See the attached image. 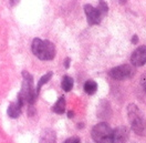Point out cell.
I'll return each mask as SVG.
<instances>
[{
  "label": "cell",
  "instance_id": "obj_7",
  "mask_svg": "<svg viewBox=\"0 0 146 143\" xmlns=\"http://www.w3.org/2000/svg\"><path fill=\"white\" fill-rule=\"evenodd\" d=\"M84 12H85V16L88 19V22L89 25H99L102 20V16L100 15L99 10L96 8H94L91 5H85L84 6Z\"/></svg>",
  "mask_w": 146,
  "mask_h": 143
},
{
  "label": "cell",
  "instance_id": "obj_18",
  "mask_svg": "<svg viewBox=\"0 0 146 143\" xmlns=\"http://www.w3.org/2000/svg\"><path fill=\"white\" fill-rule=\"evenodd\" d=\"M70 62H71V60H70L69 58H66V59L64 60V67H65V69H68V68L70 67Z\"/></svg>",
  "mask_w": 146,
  "mask_h": 143
},
{
  "label": "cell",
  "instance_id": "obj_15",
  "mask_svg": "<svg viewBox=\"0 0 146 143\" xmlns=\"http://www.w3.org/2000/svg\"><path fill=\"white\" fill-rule=\"evenodd\" d=\"M96 9L99 10V12H100V15L102 16V18L108 13V11H109V7H108V3L104 1V0H100V2H99V6H98V8Z\"/></svg>",
  "mask_w": 146,
  "mask_h": 143
},
{
  "label": "cell",
  "instance_id": "obj_10",
  "mask_svg": "<svg viewBox=\"0 0 146 143\" xmlns=\"http://www.w3.org/2000/svg\"><path fill=\"white\" fill-rule=\"evenodd\" d=\"M40 143H55V133L53 130L46 129L40 136Z\"/></svg>",
  "mask_w": 146,
  "mask_h": 143
},
{
  "label": "cell",
  "instance_id": "obj_9",
  "mask_svg": "<svg viewBox=\"0 0 146 143\" xmlns=\"http://www.w3.org/2000/svg\"><path fill=\"white\" fill-rule=\"evenodd\" d=\"M21 108H22V106L19 103L18 101L11 102L9 104V107H8L7 113H8V116H9L10 118L17 119V118H19V116L21 114Z\"/></svg>",
  "mask_w": 146,
  "mask_h": 143
},
{
  "label": "cell",
  "instance_id": "obj_8",
  "mask_svg": "<svg viewBox=\"0 0 146 143\" xmlns=\"http://www.w3.org/2000/svg\"><path fill=\"white\" fill-rule=\"evenodd\" d=\"M128 131L125 126H119L113 130V143H126Z\"/></svg>",
  "mask_w": 146,
  "mask_h": 143
},
{
  "label": "cell",
  "instance_id": "obj_20",
  "mask_svg": "<svg viewBox=\"0 0 146 143\" xmlns=\"http://www.w3.org/2000/svg\"><path fill=\"white\" fill-rule=\"evenodd\" d=\"M68 116H69V118H73V112H72V111H69V112H68Z\"/></svg>",
  "mask_w": 146,
  "mask_h": 143
},
{
  "label": "cell",
  "instance_id": "obj_6",
  "mask_svg": "<svg viewBox=\"0 0 146 143\" xmlns=\"http://www.w3.org/2000/svg\"><path fill=\"white\" fill-rule=\"evenodd\" d=\"M131 63L134 67H142L146 63V45H141L131 55Z\"/></svg>",
  "mask_w": 146,
  "mask_h": 143
},
{
  "label": "cell",
  "instance_id": "obj_17",
  "mask_svg": "<svg viewBox=\"0 0 146 143\" xmlns=\"http://www.w3.org/2000/svg\"><path fill=\"white\" fill-rule=\"evenodd\" d=\"M141 83H142V87H143V89L146 91V74H144V76L142 77V79H141Z\"/></svg>",
  "mask_w": 146,
  "mask_h": 143
},
{
  "label": "cell",
  "instance_id": "obj_12",
  "mask_svg": "<svg viewBox=\"0 0 146 143\" xmlns=\"http://www.w3.org/2000/svg\"><path fill=\"white\" fill-rule=\"evenodd\" d=\"M53 111L58 114H62L65 111V100L64 97H60L58 99V101L55 102V104L53 106Z\"/></svg>",
  "mask_w": 146,
  "mask_h": 143
},
{
  "label": "cell",
  "instance_id": "obj_19",
  "mask_svg": "<svg viewBox=\"0 0 146 143\" xmlns=\"http://www.w3.org/2000/svg\"><path fill=\"white\" fill-rule=\"evenodd\" d=\"M137 40H138V39H137V36H133L132 42H133V43H137Z\"/></svg>",
  "mask_w": 146,
  "mask_h": 143
},
{
  "label": "cell",
  "instance_id": "obj_3",
  "mask_svg": "<svg viewBox=\"0 0 146 143\" xmlns=\"http://www.w3.org/2000/svg\"><path fill=\"white\" fill-rule=\"evenodd\" d=\"M127 116L132 130L138 135H143L146 130V122L142 112L135 104H129L127 107Z\"/></svg>",
  "mask_w": 146,
  "mask_h": 143
},
{
  "label": "cell",
  "instance_id": "obj_5",
  "mask_svg": "<svg viewBox=\"0 0 146 143\" xmlns=\"http://www.w3.org/2000/svg\"><path fill=\"white\" fill-rule=\"evenodd\" d=\"M134 73H135V70H134L133 65L122 64V65L113 68L110 71V77L115 80H125V79H129L131 77H133Z\"/></svg>",
  "mask_w": 146,
  "mask_h": 143
},
{
  "label": "cell",
  "instance_id": "obj_2",
  "mask_svg": "<svg viewBox=\"0 0 146 143\" xmlns=\"http://www.w3.org/2000/svg\"><path fill=\"white\" fill-rule=\"evenodd\" d=\"M31 50L38 59L43 61L52 60L55 55L54 45L49 40H41L39 38H36L32 41Z\"/></svg>",
  "mask_w": 146,
  "mask_h": 143
},
{
  "label": "cell",
  "instance_id": "obj_16",
  "mask_svg": "<svg viewBox=\"0 0 146 143\" xmlns=\"http://www.w3.org/2000/svg\"><path fill=\"white\" fill-rule=\"evenodd\" d=\"M64 143H80V139L79 138H70V139L65 140Z\"/></svg>",
  "mask_w": 146,
  "mask_h": 143
},
{
  "label": "cell",
  "instance_id": "obj_11",
  "mask_svg": "<svg viewBox=\"0 0 146 143\" xmlns=\"http://www.w3.org/2000/svg\"><path fill=\"white\" fill-rule=\"evenodd\" d=\"M83 89L85 91V93L92 96V94H94V93L96 92V90H98V83L94 80H88L84 83Z\"/></svg>",
  "mask_w": 146,
  "mask_h": 143
},
{
  "label": "cell",
  "instance_id": "obj_1",
  "mask_svg": "<svg viewBox=\"0 0 146 143\" xmlns=\"http://www.w3.org/2000/svg\"><path fill=\"white\" fill-rule=\"evenodd\" d=\"M22 78H23V82H22L21 91L18 94L17 101L22 107L26 103L31 106L36 102V97H38L36 89H35L33 87V78L28 71H22Z\"/></svg>",
  "mask_w": 146,
  "mask_h": 143
},
{
  "label": "cell",
  "instance_id": "obj_4",
  "mask_svg": "<svg viewBox=\"0 0 146 143\" xmlns=\"http://www.w3.org/2000/svg\"><path fill=\"white\" fill-rule=\"evenodd\" d=\"M91 136L95 143H113V130L106 122L93 126Z\"/></svg>",
  "mask_w": 146,
  "mask_h": 143
},
{
  "label": "cell",
  "instance_id": "obj_21",
  "mask_svg": "<svg viewBox=\"0 0 146 143\" xmlns=\"http://www.w3.org/2000/svg\"><path fill=\"white\" fill-rule=\"evenodd\" d=\"M119 2H121V3H124V2H125V0H119Z\"/></svg>",
  "mask_w": 146,
  "mask_h": 143
},
{
  "label": "cell",
  "instance_id": "obj_14",
  "mask_svg": "<svg viewBox=\"0 0 146 143\" xmlns=\"http://www.w3.org/2000/svg\"><path fill=\"white\" fill-rule=\"evenodd\" d=\"M52 76H53V73H52V72H48V73H46L44 76H42V77L40 78V80H39V82H38V86H36V92H38V93L40 92L41 87H42V86H44L46 82L52 78Z\"/></svg>",
  "mask_w": 146,
  "mask_h": 143
},
{
  "label": "cell",
  "instance_id": "obj_13",
  "mask_svg": "<svg viewBox=\"0 0 146 143\" xmlns=\"http://www.w3.org/2000/svg\"><path fill=\"white\" fill-rule=\"evenodd\" d=\"M61 87L65 92H69L71 91L73 88V79L69 76H64L62 82H61Z\"/></svg>",
  "mask_w": 146,
  "mask_h": 143
}]
</instances>
